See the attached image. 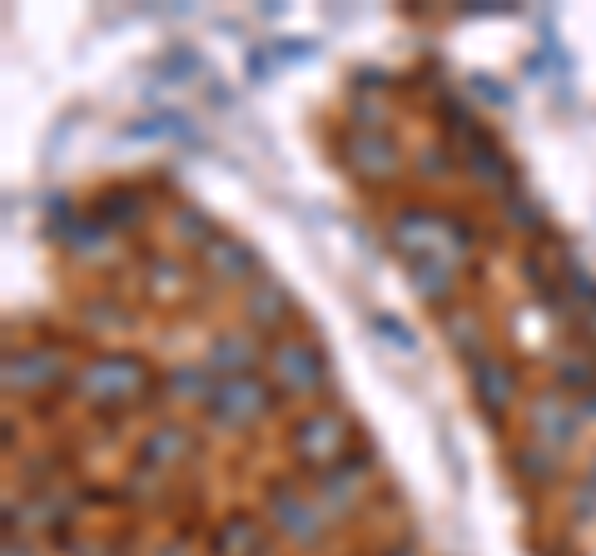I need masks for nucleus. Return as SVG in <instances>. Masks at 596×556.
I'll list each match as a JSON object with an SVG mask.
<instances>
[{"label": "nucleus", "mask_w": 596, "mask_h": 556, "mask_svg": "<svg viewBox=\"0 0 596 556\" xmlns=\"http://www.w3.org/2000/svg\"><path fill=\"white\" fill-rule=\"evenodd\" d=\"M264 403H269V393L254 378H224L214 388V398H209V413L219 422H249V417H259Z\"/></svg>", "instance_id": "1"}, {"label": "nucleus", "mask_w": 596, "mask_h": 556, "mask_svg": "<svg viewBox=\"0 0 596 556\" xmlns=\"http://www.w3.org/2000/svg\"><path fill=\"white\" fill-rule=\"evenodd\" d=\"M274 368H279V378H284L289 393H313V388H323V378H328L323 358H318L313 348H303V343H284V348L274 353Z\"/></svg>", "instance_id": "2"}, {"label": "nucleus", "mask_w": 596, "mask_h": 556, "mask_svg": "<svg viewBox=\"0 0 596 556\" xmlns=\"http://www.w3.org/2000/svg\"><path fill=\"white\" fill-rule=\"evenodd\" d=\"M343 159L358 174H393L398 149H393V139H378V130H358V135L343 139Z\"/></svg>", "instance_id": "3"}, {"label": "nucleus", "mask_w": 596, "mask_h": 556, "mask_svg": "<svg viewBox=\"0 0 596 556\" xmlns=\"http://www.w3.org/2000/svg\"><path fill=\"white\" fill-rule=\"evenodd\" d=\"M532 427H537V437H542L552 452H562V447L577 437L582 417H577V408H567L562 398H542V403L532 408Z\"/></svg>", "instance_id": "4"}, {"label": "nucleus", "mask_w": 596, "mask_h": 556, "mask_svg": "<svg viewBox=\"0 0 596 556\" xmlns=\"http://www.w3.org/2000/svg\"><path fill=\"white\" fill-rule=\"evenodd\" d=\"M90 393H100V398H125V393H135L140 383H145V373L130 363V358H110V363H95V368H85V378H80Z\"/></svg>", "instance_id": "5"}, {"label": "nucleus", "mask_w": 596, "mask_h": 556, "mask_svg": "<svg viewBox=\"0 0 596 556\" xmlns=\"http://www.w3.org/2000/svg\"><path fill=\"white\" fill-rule=\"evenodd\" d=\"M338 437H343L338 417L318 413V417H308V422L298 427V452H303L308 462H328V457H338V447H343Z\"/></svg>", "instance_id": "6"}, {"label": "nucleus", "mask_w": 596, "mask_h": 556, "mask_svg": "<svg viewBox=\"0 0 596 556\" xmlns=\"http://www.w3.org/2000/svg\"><path fill=\"white\" fill-rule=\"evenodd\" d=\"M472 388L487 408H502L512 393H517V378L502 368V363H472Z\"/></svg>", "instance_id": "7"}, {"label": "nucleus", "mask_w": 596, "mask_h": 556, "mask_svg": "<svg viewBox=\"0 0 596 556\" xmlns=\"http://www.w3.org/2000/svg\"><path fill=\"white\" fill-rule=\"evenodd\" d=\"M50 378H60V363L45 358V353H20L5 368V383L10 388H35V383H50Z\"/></svg>", "instance_id": "8"}, {"label": "nucleus", "mask_w": 596, "mask_h": 556, "mask_svg": "<svg viewBox=\"0 0 596 556\" xmlns=\"http://www.w3.org/2000/svg\"><path fill=\"white\" fill-rule=\"evenodd\" d=\"M413 288L423 293V298H443L447 293V259H438V254H423L418 264H413Z\"/></svg>", "instance_id": "9"}, {"label": "nucleus", "mask_w": 596, "mask_h": 556, "mask_svg": "<svg viewBox=\"0 0 596 556\" xmlns=\"http://www.w3.org/2000/svg\"><path fill=\"white\" fill-rule=\"evenodd\" d=\"M274 512L284 517V532H294V537H318V527H313V512H308L303 502H294L284 487L274 492Z\"/></svg>", "instance_id": "10"}, {"label": "nucleus", "mask_w": 596, "mask_h": 556, "mask_svg": "<svg viewBox=\"0 0 596 556\" xmlns=\"http://www.w3.org/2000/svg\"><path fill=\"white\" fill-rule=\"evenodd\" d=\"M259 552V532H254V522H229L224 532H219V556H254Z\"/></svg>", "instance_id": "11"}, {"label": "nucleus", "mask_w": 596, "mask_h": 556, "mask_svg": "<svg viewBox=\"0 0 596 556\" xmlns=\"http://www.w3.org/2000/svg\"><path fill=\"white\" fill-rule=\"evenodd\" d=\"M254 363V348L244 343V338H219L214 343V368H224V373H234V378H244V368Z\"/></svg>", "instance_id": "12"}, {"label": "nucleus", "mask_w": 596, "mask_h": 556, "mask_svg": "<svg viewBox=\"0 0 596 556\" xmlns=\"http://www.w3.org/2000/svg\"><path fill=\"white\" fill-rule=\"evenodd\" d=\"M284 308H289V303H284V293H279L274 283H259V288H254V298H249V313H254L259 323H274Z\"/></svg>", "instance_id": "13"}, {"label": "nucleus", "mask_w": 596, "mask_h": 556, "mask_svg": "<svg viewBox=\"0 0 596 556\" xmlns=\"http://www.w3.org/2000/svg\"><path fill=\"white\" fill-rule=\"evenodd\" d=\"M209 269L219 274H249V254L234 244H209Z\"/></svg>", "instance_id": "14"}, {"label": "nucleus", "mask_w": 596, "mask_h": 556, "mask_svg": "<svg viewBox=\"0 0 596 556\" xmlns=\"http://www.w3.org/2000/svg\"><path fill=\"white\" fill-rule=\"evenodd\" d=\"M452 343H457L467 358H477V348H482V328H477L472 318H457V323H452Z\"/></svg>", "instance_id": "15"}, {"label": "nucleus", "mask_w": 596, "mask_h": 556, "mask_svg": "<svg viewBox=\"0 0 596 556\" xmlns=\"http://www.w3.org/2000/svg\"><path fill=\"white\" fill-rule=\"evenodd\" d=\"M562 383H567V388H592L596 373L592 368H562Z\"/></svg>", "instance_id": "16"}, {"label": "nucleus", "mask_w": 596, "mask_h": 556, "mask_svg": "<svg viewBox=\"0 0 596 556\" xmlns=\"http://www.w3.org/2000/svg\"><path fill=\"white\" fill-rule=\"evenodd\" d=\"M378 328H383V333H388V338H393L398 348H413V338H408V333L398 328V318H378Z\"/></svg>", "instance_id": "17"}, {"label": "nucleus", "mask_w": 596, "mask_h": 556, "mask_svg": "<svg viewBox=\"0 0 596 556\" xmlns=\"http://www.w3.org/2000/svg\"><path fill=\"white\" fill-rule=\"evenodd\" d=\"M249 75H254V80H264V75H269V55H259V50H254V55H249Z\"/></svg>", "instance_id": "18"}]
</instances>
